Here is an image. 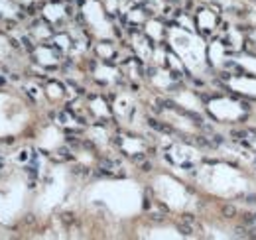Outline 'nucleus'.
I'll return each mask as SVG.
<instances>
[{
  "label": "nucleus",
  "instance_id": "1",
  "mask_svg": "<svg viewBox=\"0 0 256 240\" xmlns=\"http://www.w3.org/2000/svg\"><path fill=\"white\" fill-rule=\"evenodd\" d=\"M148 124H150L152 128H156L158 132H166V134H174V128H172V126H168V124H162L160 120L148 118Z\"/></svg>",
  "mask_w": 256,
  "mask_h": 240
},
{
  "label": "nucleus",
  "instance_id": "2",
  "mask_svg": "<svg viewBox=\"0 0 256 240\" xmlns=\"http://www.w3.org/2000/svg\"><path fill=\"white\" fill-rule=\"evenodd\" d=\"M178 230H180L184 236H192V234H193V224H192V222H180V224H178Z\"/></svg>",
  "mask_w": 256,
  "mask_h": 240
},
{
  "label": "nucleus",
  "instance_id": "3",
  "mask_svg": "<svg viewBox=\"0 0 256 240\" xmlns=\"http://www.w3.org/2000/svg\"><path fill=\"white\" fill-rule=\"evenodd\" d=\"M118 166H120L118 162H112V160H100V168H102V170H108V172H110V170H114V168H118Z\"/></svg>",
  "mask_w": 256,
  "mask_h": 240
},
{
  "label": "nucleus",
  "instance_id": "4",
  "mask_svg": "<svg viewBox=\"0 0 256 240\" xmlns=\"http://www.w3.org/2000/svg\"><path fill=\"white\" fill-rule=\"evenodd\" d=\"M242 220H244V224H246V226H254L256 224V212H244Z\"/></svg>",
  "mask_w": 256,
  "mask_h": 240
},
{
  "label": "nucleus",
  "instance_id": "5",
  "mask_svg": "<svg viewBox=\"0 0 256 240\" xmlns=\"http://www.w3.org/2000/svg\"><path fill=\"white\" fill-rule=\"evenodd\" d=\"M223 214L226 216V218H232V216L236 214V209H234L232 205H224V207H223Z\"/></svg>",
  "mask_w": 256,
  "mask_h": 240
},
{
  "label": "nucleus",
  "instance_id": "6",
  "mask_svg": "<svg viewBox=\"0 0 256 240\" xmlns=\"http://www.w3.org/2000/svg\"><path fill=\"white\" fill-rule=\"evenodd\" d=\"M211 138H213V144H223V142H224L223 136H219V134H213Z\"/></svg>",
  "mask_w": 256,
  "mask_h": 240
},
{
  "label": "nucleus",
  "instance_id": "7",
  "mask_svg": "<svg viewBox=\"0 0 256 240\" xmlns=\"http://www.w3.org/2000/svg\"><path fill=\"white\" fill-rule=\"evenodd\" d=\"M230 136H234V138H244L246 134H244V132H236V130H232V132H230Z\"/></svg>",
  "mask_w": 256,
  "mask_h": 240
},
{
  "label": "nucleus",
  "instance_id": "8",
  "mask_svg": "<svg viewBox=\"0 0 256 240\" xmlns=\"http://www.w3.org/2000/svg\"><path fill=\"white\" fill-rule=\"evenodd\" d=\"M184 220H186V222H192V224H195V218H193L192 214H186V216H184Z\"/></svg>",
  "mask_w": 256,
  "mask_h": 240
},
{
  "label": "nucleus",
  "instance_id": "9",
  "mask_svg": "<svg viewBox=\"0 0 256 240\" xmlns=\"http://www.w3.org/2000/svg\"><path fill=\"white\" fill-rule=\"evenodd\" d=\"M246 203H252V205H254V203H256V195H248V197H246Z\"/></svg>",
  "mask_w": 256,
  "mask_h": 240
},
{
  "label": "nucleus",
  "instance_id": "10",
  "mask_svg": "<svg viewBox=\"0 0 256 240\" xmlns=\"http://www.w3.org/2000/svg\"><path fill=\"white\" fill-rule=\"evenodd\" d=\"M150 218H152V220H156V222H160V220H162V216H160V214H152Z\"/></svg>",
  "mask_w": 256,
  "mask_h": 240
},
{
  "label": "nucleus",
  "instance_id": "11",
  "mask_svg": "<svg viewBox=\"0 0 256 240\" xmlns=\"http://www.w3.org/2000/svg\"><path fill=\"white\" fill-rule=\"evenodd\" d=\"M132 160H134V162H142V160H144V156H134Z\"/></svg>",
  "mask_w": 256,
  "mask_h": 240
},
{
  "label": "nucleus",
  "instance_id": "12",
  "mask_svg": "<svg viewBox=\"0 0 256 240\" xmlns=\"http://www.w3.org/2000/svg\"><path fill=\"white\" fill-rule=\"evenodd\" d=\"M150 168H152L150 164H144V166H142V170H144V172H150Z\"/></svg>",
  "mask_w": 256,
  "mask_h": 240
}]
</instances>
